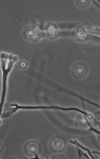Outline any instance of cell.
<instances>
[{"mask_svg":"<svg viewBox=\"0 0 100 159\" xmlns=\"http://www.w3.org/2000/svg\"><path fill=\"white\" fill-rule=\"evenodd\" d=\"M45 30H47L48 37L51 38V39H55V38L57 37L58 34H59L58 27L56 25H54V24H48L47 25V28H45Z\"/></svg>","mask_w":100,"mask_h":159,"instance_id":"obj_4","label":"cell"},{"mask_svg":"<svg viewBox=\"0 0 100 159\" xmlns=\"http://www.w3.org/2000/svg\"><path fill=\"white\" fill-rule=\"evenodd\" d=\"M89 73V67L82 61H78L72 67V75L75 79H82Z\"/></svg>","mask_w":100,"mask_h":159,"instance_id":"obj_1","label":"cell"},{"mask_svg":"<svg viewBox=\"0 0 100 159\" xmlns=\"http://www.w3.org/2000/svg\"><path fill=\"white\" fill-rule=\"evenodd\" d=\"M27 29H29L31 32V34H27V35H25V38H27V39H30V40H33V42H36V40H38L40 38V36H41V34H40L39 32H38V30L34 29V28H32V27H27Z\"/></svg>","mask_w":100,"mask_h":159,"instance_id":"obj_5","label":"cell"},{"mask_svg":"<svg viewBox=\"0 0 100 159\" xmlns=\"http://www.w3.org/2000/svg\"><path fill=\"white\" fill-rule=\"evenodd\" d=\"M65 148V141L62 137L55 136L51 141V150L55 151V152H61Z\"/></svg>","mask_w":100,"mask_h":159,"instance_id":"obj_2","label":"cell"},{"mask_svg":"<svg viewBox=\"0 0 100 159\" xmlns=\"http://www.w3.org/2000/svg\"><path fill=\"white\" fill-rule=\"evenodd\" d=\"M40 150V145L39 143L37 142H29L27 144H25V153L29 156H36L38 153H39Z\"/></svg>","mask_w":100,"mask_h":159,"instance_id":"obj_3","label":"cell"},{"mask_svg":"<svg viewBox=\"0 0 100 159\" xmlns=\"http://www.w3.org/2000/svg\"><path fill=\"white\" fill-rule=\"evenodd\" d=\"M27 63L25 61H20V64H19V67L20 68H24V67H27Z\"/></svg>","mask_w":100,"mask_h":159,"instance_id":"obj_7","label":"cell"},{"mask_svg":"<svg viewBox=\"0 0 100 159\" xmlns=\"http://www.w3.org/2000/svg\"><path fill=\"white\" fill-rule=\"evenodd\" d=\"M77 6L78 7H88L90 1H76Z\"/></svg>","mask_w":100,"mask_h":159,"instance_id":"obj_6","label":"cell"},{"mask_svg":"<svg viewBox=\"0 0 100 159\" xmlns=\"http://www.w3.org/2000/svg\"><path fill=\"white\" fill-rule=\"evenodd\" d=\"M1 148H2V145H1V143H0V151H1Z\"/></svg>","mask_w":100,"mask_h":159,"instance_id":"obj_8","label":"cell"}]
</instances>
